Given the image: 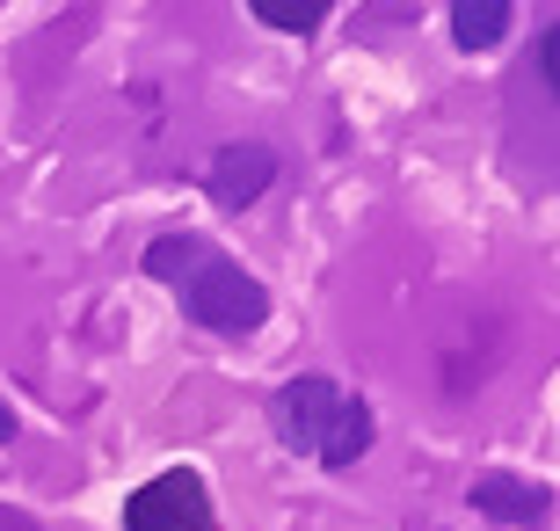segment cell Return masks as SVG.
<instances>
[{
  "instance_id": "cell-1",
  "label": "cell",
  "mask_w": 560,
  "mask_h": 531,
  "mask_svg": "<svg viewBox=\"0 0 560 531\" xmlns=\"http://www.w3.org/2000/svg\"><path fill=\"white\" fill-rule=\"evenodd\" d=\"M145 277H161L183 299L189 321L211 327V335H255L270 321V291L255 285L226 247H211L205 233H161L145 247Z\"/></svg>"
},
{
  "instance_id": "cell-2",
  "label": "cell",
  "mask_w": 560,
  "mask_h": 531,
  "mask_svg": "<svg viewBox=\"0 0 560 531\" xmlns=\"http://www.w3.org/2000/svg\"><path fill=\"white\" fill-rule=\"evenodd\" d=\"M270 429L291 451L320 459V466H357V459L372 451V408H364L350 386L320 379V371L284 379V386L270 393Z\"/></svg>"
},
{
  "instance_id": "cell-3",
  "label": "cell",
  "mask_w": 560,
  "mask_h": 531,
  "mask_svg": "<svg viewBox=\"0 0 560 531\" xmlns=\"http://www.w3.org/2000/svg\"><path fill=\"white\" fill-rule=\"evenodd\" d=\"M125 531H219V517H211V488L189 466L153 473L145 488H131Z\"/></svg>"
},
{
  "instance_id": "cell-4",
  "label": "cell",
  "mask_w": 560,
  "mask_h": 531,
  "mask_svg": "<svg viewBox=\"0 0 560 531\" xmlns=\"http://www.w3.org/2000/svg\"><path fill=\"white\" fill-rule=\"evenodd\" d=\"M270 175H277V153H270V146H219V153H211V168H205L211 197H219L226 211L255 205V197L270 189Z\"/></svg>"
},
{
  "instance_id": "cell-5",
  "label": "cell",
  "mask_w": 560,
  "mask_h": 531,
  "mask_svg": "<svg viewBox=\"0 0 560 531\" xmlns=\"http://www.w3.org/2000/svg\"><path fill=\"white\" fill-rule=\"evenodd\" d=\"M474 510L480 517H495V524H532L539 531L546 517H553V488H524L517 473H480L474 481Z\"/></svg>"
},
{
  "instance_id": "cell-6",
  "label": "cell",
  "mask_w": 560,
  "mask_h": 531,
  "mask_svg": "<svg viewBox=\"0 0 560 531\" xmlns=\"http://www.w3.org/2000/svg\"><path fill=\"white\" fill-rule=\"evenodd\" d=\"M502 30H510V0H452V37L466 51L502 44Z\"/></svg>"
},
{
  "instance_id": "cell-7",
  "label": "cell",
  "mask_w": 560,
  "mask_h": 531,
  "mask_svg": "<svg viewBox=\"0 0 560 531\" xmlns=\"http://www.w3.org/2000/svg\"><path fill=\"white\" fill-rule=\"evenodd\" d=\"M248 8L270 22V30H284V37H306V30H320V15H328V0H248Z\"/></svg>"
},
{
  "instance_id": "cell-8",
  "label": "cell",
  "mask_w": 560,
  "mask_h": 531,
  "mask_svg": "<svg viewBox=\"0 0 560 531\" xmlns=\"http://www.w3.org/2000/svg\"><path fill=\"white\" fill-rule=\"evenodd\" d=\"M8 437H15V415H8V408H0V445H8Z\"/></svg>"
}]
</instances>
